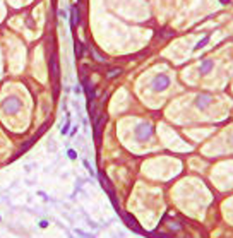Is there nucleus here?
<instances>
[{
  "label": "nucleus",
  "mask_w": 233,
  "mask_h": 238,
  "mask_svg": "<svg viewBox=\"0 0 233 238\" xmlns=\"http://www.w3.org/2000/svg\"><path fill=\"white\" fill-rule=\"evenodd\" d=\"M2 108H4L7 113H17L19 108H21V101L17 100V98L11 96L7 98V100H4V103H2Z\"/></svg>",
  "instance_id": "f257e3e1"
},
{
  "label": "nucleus",
  "mask_w": 233,
  "mask_h": 238,
  "mask_svg": "<svg viewBox=\"0 0 233 238\" xmlns=\"http://www.w3.org/2000/svg\"><path fill=\"white\" fill-rule=\"evenodd\" d=\"M153 89L154 91H163V89H166L168 86H170V79H168V75L165 74H159L154 77V81H153Z\"/></svg>",
  "instance_id": "f03ea898"
},
{
  "label": "nucleus",
  "mask_w": 233,
  "mask_h": 238,
  "mask_svg": "<svg viewBox=\"0 0 233 238\" xmlns=\"http://www.w3.org/2000/svg\"><path fill=\"white\" fill-rule=\"evenodd\" d=\"M151 134H153V129H151L149 123H141V125L136 129V135H137L139 141H148V139L151 137Z\"/></svg>",
  "instance_id": "7ed1b4c3"
},
{
  "label": "nucleus",
  "mask_w": 233,
  "mask_h": 238,
  "mask_svg": "<svg viewBox=\"0 0 233 238\" xmlns=\"http://www.w3.org/2000/svg\"><path fill=\"white\" fill-rule=\"evenodd\" d=\"M209 103H211V96H207V94H199V96H197V100H196V106L201 108V110H202V108H206Z\"/></svg>",
  "instance_id": "20e7f679"
},
{
  "label": "nucleus",
  "mask_w": 233,
  "mask_h": 238,
  "mask_svg": "<svg viewBox=\"0 0 233 238\" xmlns=\"http://www.w3.org/2000/svg\"><path fill=\"white\" fill-rule=\"evenodd\" d=\"M213 65H214V63H213V60H206V62H202V65H201L199 72H201V74H207V72L213 69Z\"/></svg>",
  "instance_id": "39448f33"
},
{
  "label": "nucleus",
  "mask_w": 233,
  "mask_h": 238,
  "mask_svg": "<svg viewBox=\"0 0 233 238\" xmlns=\"http://www.w3.org/2000/svg\"><path fill=\"white\" fill-rule=\"evenodd\" d=\"M52 74H53V77L57 79V74H58V69H57V57H55V55H52Z\"/></svg>",
  "instance_id": "423d86ee"
},
{
  "label": "nucleus",
  "mask_w": 233,
  "mask_h": 238,
  "mask_svg": "<svg viewBox=\"0 0 233 238\" xmlns=\"http://www.w3.org/2000/svg\"><path fill=\"white\" fill-rule=\"evenodd\" d=\"M76 46H77V57L81 58V57L84 55V48H82V45L79 43V41H76Z\"/></svg>",
  "instance_id": "0eeeda50"
},
{
  "label": "nucleus",
  "mask_w": 233,
  "mask_h": 238,
  "mask_svg": "<svg viewBox=\"0 0 233 238\" xmlns=\"http://www.w3.org/2000/svg\"><path fill=\"white\" fill-rule=\"evenodd\" d=\"M206 43H207V38H204V40H202V41H201V43H199V45H196V50H199V48H202V46H204V45H206Z\"/></svg>",
  "instance_id": "6e6552de"
},
{
  "label": "nucleus",
  "mask_w": 233,
  "mask_h": 238,
  "mask_svg": "<svg viewBox=\"0 0 233 238\" xmlns=\"http://www.w3.org/2000/svg\"><path fill=\"white\" fill-rule=\"evenodd\" d=\"M69 158H72V159L76 158V153H74V151H69Z\"/></svg>",
  "instance_id": "1a4fd4ad"
},
{
  "label": "nucleus",
  "mask_w": 233,
  "mask_h": 238,
  "mask_svg": "<svg viewBox=\"0 0 233 238\" xmlns=\"http://www.w3.org/2000/svg\"><path fill=\"white\" fill-rule=\"evenodd\" d=\"M221 2H223V4H225V2H226V4H228V2H230V0H221Z\"/></svg>",
  "instance_id": "9d476101"
}]
</instances>
